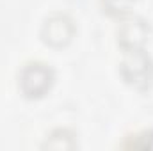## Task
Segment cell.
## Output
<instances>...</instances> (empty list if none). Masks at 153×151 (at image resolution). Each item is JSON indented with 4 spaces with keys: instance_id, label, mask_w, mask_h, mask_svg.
<instances>
[{
    "instance_id": "1",
    "label": "cell",
    "mask_w": 153,
    "mask_h": 151,
    "mask_svg": "<svg viewBox=\"0 0 153 151\" xmlns=\"http://www.w3.org/2000/svg\"><path fill=\"white\" fill-rule=\"evenodd\" d=\"M119 71L130 85L137 89H144L150 85L153 78V61L143 48L126 50L125 59L119 66Z\"/></svg>"
},
{
    "instance_id": "2",
    "label": "cell",
    "mask_w": 153,
    "mask_h": 151,
    "mask_svg": "<svg viewBox=\"0 0 153 151\" xmlns=\"http://www.w3.org/2000/svg\"><path fill=\"white\" fill-rule=\"evenodd\" d=\"M55 80V73L50 66L43 62L27 64L20 73V89L29 98H41L50 91Z\"/></svg>"
},
{
    "instance_id": "3",
    "label": "cell",
    "mask_w": 153,
    "mask_h": 151,
    "mask_svg": "<svg viewBox=\"0 0 153 151\" xmlns=\"http://www.w3.org/2000/svg\"><path fill=\"white\" fill-rule=\"evenodd\" d=\"M75 34V27L73 21L66 16V14H53L50 16L43 29H41V38L46 44L52 46H62L66 44Z\"/></svg>"
},
{
    "instance_id": "4",
    "label": "cell",
    "mask_w": 153,
    "mask_h": 151,
    "mask_svg": "<svg viewBox=\"0 0 153 151\" xmlns=\"http://www.w3.org/2000/svg\"><path fill=\"white\" fill-rule=\"evenodd\" d=\"M150 36V25L144 20H130L121 25L117 32V41L123 46V50H139L148 41Z\"/></svg>"
},
{
    "instance_id": "5",
    "label": "cell",
    "mask_w": 153,
    "mask_h": 151,
    "mask_svg": "<svg viewBox=\"0 0 153 151\" xmlns=\"http://www.w3.org/2000/svg\"><path fill=\"white\" fill-rule=\"evenodd\" d=\"M135 0H102V5L105 7V11L109 14L114 16H123L125 13L130 11V7L134 5Z\"/></svg>"
}]
</instances>
